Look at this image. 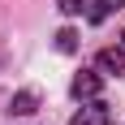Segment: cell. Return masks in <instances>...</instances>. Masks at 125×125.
<instances>
[{"label": "cell", "mask_w": 125, "mask_h": 125, "mask_svg": "<svg viewBox=\"0 0 125 125\" xmlns=\"http://www.w3.org/2000/svg\"><path fill=\"white\" fill-rule=\"evenodd\" d=\"M69 125H112V112H108V104L95 95V99H82V108L73 112Z\"/></svg>", "instance_id": "6da1fadb"}, {"label": "cell", "mask_w": 125, "mask_h": 125, "mask_svg": "<svg viewBox=\"0 0 125 125\" xmlns=\"http://www.w3.org/2000/svg\"><path fill=\"white\" fill-rule=\"evenodd\" d=\"M99 86H104L99 73H95V69H82V73L73 78V86H69V91H73L78 99H95V95H99Z\"/></svg>", "instance_id": "7a4b0ae2"}, {"label": "cell", "mask_w": 125, "mask_h": 125, "mask_svg": "<svg viewBox=\"0 0 125 125\" xmlns=\"http://www.w3.org/2000/svg\"><path fill=\"white\" fill-rule=\"evenodd\" d=\"M9 112L13 116H30V112H39V99L30 95V91H17V95L9 99Z\"/></svg>", "instance_id": "3957f363"}, {"label": "cell", "mask_w": 125, "mask_h": 125, "mask_svg": "<svg viewBox=\"0 0 125 125\" xmlns=\"http://www.w3.org/2000/svg\"><path fill=\"white\" fill-rule=\"evenodd\" d=\"M99 69L104 73H121L125 69V48H104L99 52Z\"/></svg>", "instance_id": "277c9868"}, {"label": "cell", "mask_w": 125, "mask_h": 125, "mask_svg": "<svg viewBox=\"0 0 125 125\" xmlns=\"http://www.w3.org/2000/svg\"><path fill=\"white\" fill-rule=\"evenodd\" d=\"M116 9H121V0H91V4H86V17H91V22H108Z\"/></svg>", "instance_id": "5b68a950"}, {"label": "cell", "mask_w": 125, "mask_h": 125, "mask_svg": "<svg viewBox=\"0 0 125 125\" xmlns=\"http://www.w3.org/2000/svg\"><path fill=\"white\" fill-rule=\"evenodd\" d=\"M56 48H61V52H78V30H69V26L56 30Z\"/></svg>", "instance_id": "8992f818"}, {"label": "cell", "mask_w": 125, "mask_h": 125, "mask_svg": "<svg viewBox=\"0 0 125 125\" xmlns=\"http://www.w3.org/2000/svg\"><path fill=\"white\" fill-rule=\"evenodd\" d=\"M56 9H61L65 17H73V13H82V9H86V0H56Z\"/></svg>", "instance_id": "52a82bcc"}]
</instances>
